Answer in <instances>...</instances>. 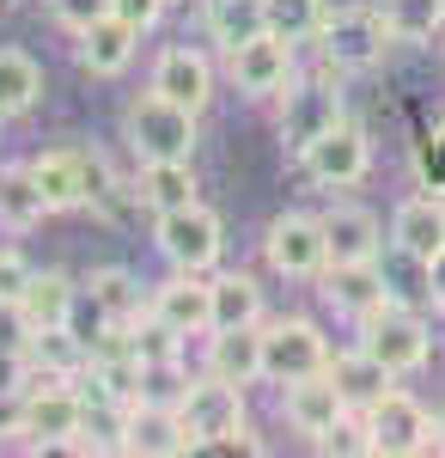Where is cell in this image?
<instances>
[{
    "label": "cell",
    "instance_id": "cell-1",
    "mask_svg": "<svg viewBox=\"0 0 445 458\" xmlns=\"http://www.w3.org/2000/svg\"><path fill=\"white\" fill-rule=\"evenodd\" d=\"M31 177H37V190H43V202H49V214L104 208V202L116 196L110 165H104L98 153H86V147H49V153H37Z\"/></svg>",
    "mask_w": 445,
    "mask_h": 458
},
{
    "label": "cell",
    "instance_id": "cell-2",
    "mask_svg": "<svg viewBox=\"0 0 445 458\" xmlns=\"http://www.w3.org/2000/svg\"><path fill=\"white\" fill-rule=\"evenodd\" d=\"M196 141H202V110L177 105L165 92H140L129 105V147L135 159H196Z\"/></svg>",
    "mask_w": 445,
    "mask_h": 458
},
{
    "label": "cell",
    "instance_id": "cell-3",
    "mask_svg": "<svg viewBox=\"0 0 445 458\" xmlns=\"http://www.w3.org/2000/svg\"><path fill=\"white\" fill-rule=\"evenodd\" d=\"M336 123H348V105H342V73L323 68L311 80H287L281 92V147L299 159L311 141H323Z\"/></svg>",
    "mask_w": 445,
    "mask_h": 458
},
{
    "label": "cell",
    "instance_id": "cell-4",
    "mask_svg": "<svg viewBox=\"0 0 445 458\" xmlns=\"http://www.w3.org/2000/svg\"><path fill=\"white\" fill-rule=\"evenodd\" d=\"M80 416H86L80 386L31 367V379H25V434H19V446H25V453H68V440L80 434Z\"/></svg>",
    "mask_w": 445,
    "mask_h": 458
},
{
    "label": "cell",
    "instance_id": "cell-5",
    "mask_svg": "<svg viewBox=\"0 0 445 458\" xmlns=\"http://www.w3.org/2000/svg\"><path fill=\"white\" fill-rule=\"evenodd\" d=\"M390 49V31H384V13L378 6H330L323 31H317V55L323 68L336 73H373Z\"/></svg>",
    "mask_w": 445,
    "mask_h": 458
},
{
    "label": "cell",
    "instance_id": "cell-6",
    "mask_svg": "<svg viewBox=\"0 0 445 458\" xmlns=\"http://www.w3.org/2000/svg\"><path fill=\"white\" fill-rule=\"evenodd\" d=\"M153 239H159V250H165L172 269H196V276H207V269L220 263V250H226V226H220L214 208L189 202V208L153 214Z\"/></svg>",
    "mask_w": 445,
    "mask_h": 458
},
{
    "label": "cell",
    "instance_id": "cell-7",
    "mask_svg": "<svg viewBox=\"0 0 445 458\" xmlns=\"http://www.w3.org/2000/svg\"><path fill=\"white\" fill-rule=\"evenodd\" d=\"M330 367V336L311 318H274L263 324V379L269 386H293Z\"/></svg>",
    "mask_w": 445,
    "mask_h": 458
},
{
    "label": "cell",
    "instance_id": "cell-8",
    "mask_svg": "<svg viewBox=\"0 0 445 458\" xmlns=\"http://www.w3.org/2000/svg\"><path fill=\"white\" fill-rule=\"evenodd\" d=\"M366 416V434H373V453L384 458H415V453H440V434H433V416L415 403L409 391H384L373 410H360Z\"/></svg>",
    "mask_w": 445,
    "mask_h": 458
},
{
    "label": "cell",
    "instance_id": "cell-9",
    "mask_svg": "<svg viewBox=\"0 0 445 458\" xmlns=\"http://www.w3.org/2000/svg\"><path fill=\"white\" fill-rule=\"evenodd\" d=\"M360 349L378 354L390 373H421L427 367V354H433V336H427V324H421V312H409V306H378L366 324H360Z\"/></svg>",
    "mask_w": 445,
    "mask_h": 458
},
{
    "label": "cell",
    "instance_id": "cell-10",
    "mask_svg": "<svg viewBox=\"0 0 445 458\" xmlns=\"http://www.w3.org/2000/svg\"><path fill=\"white\" fill-rule=\"evenodd\" d=\"M226 80L239 86L250 105L281 98V92H287V80H293V43H287V37H274V31L244 37L239 49H226Z\"/></svg>",
    "mask_w": 445,
    "mask_h": 458
},
{
    "label": "cell",
    "instance_id": "cell-11",
    "mask_svg": "<svg viewBox=\"0 0 445 458\" xmlns=\"http://www.w3.org/2000/svg\"><path fill=\"white\" fill-rule=\"evenodd\" d=\"M299 172L317 183V190H354L360 177L373 172V141L360 123H336L323 141H311L299 153Z\"/></svg>",
    "mask_w": 445,
    "mask_h": 458
},
{
    "label": "cell",
    "instance_id": "cell-12",
    "mask_svg": "<svg viewBox=\"0 0 445 458\" xmlns=\"http://www.w3.org/2000/svg\"><path fill=\"white\" fill-rule=\"evenodd\" d=\"M263 257L269 269L293 276V282H311L330 269V239H323V220L311 214H274L269 233H263Z\"/></svg>",
    "mask_w": 445,
    "mask_h": 458
},
{
    "label": "cell",
    "instance_id": "cell-13",
    "mask_svg": "<svg viewBox=\"0 0 445 458\" xmlns=\"http://www.w3.org/2000/svg\"><path fill=\"white\" fill-rule=\"evenodd\" d=\"M177 416H183V428H189V446L202 453L214 434H226V428L244 422V386L202 373V379H189V386H183V397H177Z\"/></svg>",
    "mask_w": 445,
    "mask_h": 458
},
{
    "label": "cell",
    "instance_id": "cell-14",
    "mask_svg": "<svg viewBox=\"0 0 445 458\" xmlns=\"http://www.w3.org/2000/svg\"><path fill=\"white\" fill-rule=\"evenodd\" d=\"M317 293H323V306L330 312L354 318V324H366L378 306H390V282H384V263H330L323 276H317Z\"/></svg>",
    "mask_w": 445,
    "mask_h": 458
},
{
    "label": "cell",
    "instance_id": "cell-15",
    "mask_svg": "<svg viewBox=\"0 0 445 458\" xmlns=\"http://www.w3.org/2000/svg\"><path fill=\"white\" fill-rule=\"evenodd\" d=\"M147 312L165 318L183 336H207L214 330V282H202L196 269H177L172 282H159L147 293Z\"/></svg>",
    "mask_w": 445,
    "mask_h": 458
},
{
    "label": "cell",
    "instance_id": "cell-16",
    "mask_svg": "<svg viewBox=\"0 0 445 458\" xmlns=\"http://www.w3.org/2000/svg\"><path fill=\"white\" fill-rule=\"evenodd\" d=\"M281 391H287V397H281V416H287L293 434H306V440H317L323 428H336L348 416V397L336 391L330 367L311 373V379H293V386H281Z\"/></svg>",
    "mask_w": 445,
    "mask_h": 458
},
{
    "label": "cell",
    "instance_id": "cell-17",
    "mask_svg": "<svg viewBox=\"0 0 445 458\" xmlns=\"http://www.w3.org/2000/svg\"><path fill=\"white\" fill-rule=\"evenodd\" d=\"M135 43H140V31L129 25V19L104 13V19H92L86 31H73V55H80V68L92 73V80H116V73L135 62Z\"/></svg>",
    "mask_w": 445,
    "mask_h": 458
},
{
    "label": "cell",
    "instance_id": "cell-18",
    "mask_svg": "<svg viewBox=\"0 0 445 458\" xmlns=\"http://www.w3.org/2000/svg\"><path fill=\"white\" fill-rule=\"evenodd\" d=\"M153 92H165V98H177V105H189V110H207V98H214V68H207V55L189 49V43L159 49V62H153Z\"/></svg>",
    "mask_w": 445,
    "mask_h": 458
},
{
    "label": "cell",
    "instance_id": "cell-19",
    "mask_svg": "<svg viewBox=\"0 0 445 458\" xmlns=\"http://www.w3.org/2000/svg\"><path fill=\"white\" fill-rule=\"evenodd\" d=\"M317 220H323V239H330V263H373L378 250H384L378 214L360 208V202H336V208L317 214Z\"/></svg>",
    "mask_w": 445,
    "mask_h": 458
},
{
    "label": "cell",
    "instance_id": "cell-20",
    "mask_svg": "<svg viewBox=\"0 0 445 458\" xmlns=\"http://www.w3.org/2000/svg\"><path fill=\"white\" fill-rule=\"evenodd\" d=\"M129 453L140 458H183L189 446V428L177 416V403H129Z\"/></svg>",
    "mask_w": 445,
    "mask_h": 458
},
{
    "label": "cell",
    "instance_id": "cell-21",
    "mask_svg": "<svg viewBox=\"0 0 445 458\" xmlns=\"http://www.w3.org/2000/svg\"><path fill=\"white\" fill-rule=\"evenodd\" d=\"M207 373L256 386L263 379V324H232V330H207Z\"/></svg>",
    "mask_w": 445,
    "mask_h": 458
},
{
    "label": "cell",
    "instance_id": "cell-22",
    "mask_svg": "<svg viewBox=\"0 0 445 458\" xmlns=\"http://www.w3.org/2000/svg\"><path fill=\"white\" fill-rule=\"evenodd\" d=\"M390 245H397V257L427 263V257L445 245V202H433V196L397 202V214H390Z\"/></svg>",
    "mask_w": 445,
    "mask_h": 458
},
{
    "label": "cell",
    "instance_id": "cell-23",
    "mask_svg": "<svg viewBox=\"0 0 445 458\" xmlns=\"http://www.w3.org/2000/svg\"><path fill=\"white\" fill-rule=\"evenodd\" d=\"M135 202L153 208V214H172V208L202 202V196H196V165H189V159H140Z\"/></svg>",
    "mask_w": 445,
    "mask_h": 458
},
{
    "label": "cell",
    "instance_id": "cell-24",
    "mask_svg": "<svg viewBox=\"0 0 445 458\" xmlns=\"http://www.w3.org/2000/svg\"><path fill=\"white\" fill-rule=\"evenodd\" d=\"M73 300H80V282H73L68 269H37L31 287L19 293V312H25L31 330H55V324L73 318Z\"/></svg>",
    "mask_w": 445,
    "mask_h": 458
},
{
    "label": "cell",
    "instance_id": "cell-25",
    "mask_svg": "<svg viewBox=\"0 0 445 458\" xmlns=\"http://www.w3.org/2000/svg\"><path fill=\"white\" fill-rule=\"evenodd\" d=\"M330 379H336V391L348 397V410H373L378 397L390 391V367L378 360V354H366V349H348V354H330Z\"/></svg>",
    "mask_w": 445,
    "mask_h": 458
},
{
    "label": "cell",
    "instance_id": "cell-26",
    "mask_svg": "<svg viewBox=\"0 0 445 458\" xmlns=\"http://www.w3.org/2000/svg\"><path fill=\"white\" fill-rule=\"evenodd\" d=\"M43 220H49V202L37 190L31 165H0V226L6 233H31Z\"/></svg>",
    "mask_w": 445,
    "mask_h": 458
},
{
    "label": "cell",
    "instance_id": "cell-27",
    "mask_svg": "<svg viewBox=\"0 0 445 458\" xmlns=\"http://www.w3.org/2000/svg\"><path fill=\"white\" fill-rule=\"evenodd\" d=\"M378 13H384V31H390V43H409V49H421V43L445 37V0H378Z\"/></svg>",
    "mask_w": 445,
    "mask_h": 458
},
{
    "label": "cell",
    "instance_id": "cell-28",
    "mask_svg": "<svg viewBox=\"0 0 445 458\" xmlns=\"http://www.w3.org/2000/svg\"><path fill=\"white\" fill-rule=\"evenodd\" d=\"M37 98H43V68H37V55L0 43V116H25V110H37Z\"/></svg>",
    "mask_w": 445,
    "mask_h": 458
},
{
    "label": "cell",
    "instance_id": "cell-29",
    "mask_svg": "<svg viewBox=\"0 0 445 458\" xmlns=\"http://www.w3.org/2000/svg\"><path fill=\"white\" fill-rule=\"evenodd\" d=\"M25 354H31L37 373H55V379H80L86 373V343L73 336L68 324H55V330H31V343H25Z\"/></svg>",
    "mask_w": 445,
    "mask_h": 458
},
{
    "label": "cell",
    "instance_id": "cell-30",
    "mask_svg": "<svg viewBox=\"0 0 445 458\" xmlns=\"http://www.w3.org/2000/svg\"><path fill=\"white\" fill-rule=\"evenodd\" d=\"M232 324H263V287L244 269L214 276V330H232Z\"/></svg>",
    "mask_w": 445,
    "mask_h": 458
},
{
    "label": "cell",
    "instance_id": "cell-31",
    "mask_svg": "<svg viewBox=\"0 0 445 458\" xmlns=\"http://www.w3.org/2000/svg\"><path fill=\"white\" fill-rule=\"evenodd\" d=\"M323 19H330V0H263V25L274 37H287L293 49L299 43H317Z\"/></svg>",
    "mask_w": 445,
    "mask_h": 458
},
{
    "label": "cell",
    "instance_id": "cell-32",
    "mask_svg": "<svg viewBox=\"0 0 445 458\" xmlns=\"http://www.w3.org/2000/svg\"><path fill=\"white\" fill-rule=\"evenodd\" d=\"M86 293L104 306V318H110V324H135V318L147 312V293H140V282L129 276V269H116V263H110V269H92Z\"/></svg>",
    "mask_w": 445,
    "mask_h": 458
},
{
    "label": "cell",
    "instance_id": "cell-33",
    "mask_svg": "<svg viewBox=\"0 0 445 458\" xmlns=\"http://www.w3.org/2000/svg\"><path fill=\"white\" fill-rule=\"evenodd\" d=\"M269 31L263 25V0H207V37L220 49H239L244 37Z\"/></svg>",
    "mask_w": 445,
    "mask_h": 458
},
{
    "label": "cell",
    "instance_id": "cell-34",
    "mask_svg": "<svg viewBox=\"0 0 445 458\" xmlns=\"http://www.w3.org/2000/svg\"><path fill=\"white\" fill-rule=\"evenodd\" d=\"M311 446H317L323 458H366V453H373V434H366V416H360V410H348L342 422H336V428H323V434H317Z\"/></svg>",
    "mask_w": 445,
    "mask_h": 458
},
{
    "label": "cell",
    "instance_id": "cell-35",
    "mask_svg": "<svg viewBox=\"0 0 445 458\" xmlns=\"http://www.w3.org/2000/svg\"><path fill=\"white\" fill-rule=\"evenodd\" d=\"M135 360H183V330H172L165 318L140 312L135 318Z\"/></svg>",
    "mask_w": 445,
    "mask_h": 458
},
{
    "label": "cell",
    "instance_id": "cell-36",
    "mask_svg": "<svg viewBox=\"0 0 445 458\" xmlns=\"http://www.w3.org/2000/svg\"><path fill=\"white\" fill-rule=\"evenodd\" d=\"M31 263L19 257V250H0V306H19V293L31 287Z\"/></svg>",
    "mask_w": 445,
    "mask_h": 458
},
{
    "label": "cell",
    "instance_id": "cell-37",
    "mask_svg": "<svg viewBox=\"0 0 445 458\" xmlns=\"http://www.w3.org/2000/svg\"><path fill=\"white\" fill-rule=\"evenodd\" d=\"M49 13H55V25H62V31H86L92 19L110 13V0H49Z\"/></svg>",
    "mask_w": 445,
    "mask_h": 458
},
{
    "label": "cell",
    "instance_id": "cell-38",
    "mask_svg": "<svg viewBox=\"0 0 445 458\" xmlns=\"http://www.w3.org/2000/svg\"><path fill=\"white\" fill-rule=\"evenodd\" d=\"M202 453H220V458H256V453H263V440L250 434V422H239V428H226V434H214Z\"/></svg>",
    "mask_w": 445,
    "mask_h": 458
},
{
    "label": "cell",
    "instance_id": "cell-39",
    "mask_svg": "<svg viewBox=\"0 0 445 458\" xmlns=\"http://www.w3.org/2000/svg\"><path fill=\"white\" fill-rule=\"evenodd\" d=\"M165 6H172V0H110V13H116V19H129L135 31H153V25L165 19Z\"/></svg>",
    "mask_w": 445,
    "mask_h": 458
},
{
    "label": "cell",
    "instance_id": "cell-40",
    "mask_svg": "<svg viewBox=\"0 0 445 458\" xmlns=\"http://www.w3.org/2000/svg\"><path fill=\"white\" fill-rule=\"evenodd\" d=\"M25 434V391H0V446Z\"/></svg>",
    "mask_w": 445,
    "mask_h": 458
},
{
    "label": "cell",
    "instance_id": "cell-41",
    "mask_svg": "<svg viewBox=\"0 0 445 458\" xmlns=\"http://www.w3.org/2000/svg\"><path fill=\"white\" fill-rule=\"evenodd\" d=\"M25 379H31V354L0 349V391H25Z\"/></svg>",
    "mask_w": 445,
    "mask_h": 458
},
{
    "label": "cell",
    "instance_id": "cell-42",
    "mask_svg": "<svg viewBox=\"0 0 445 458\" xmlns=\"http://www.w3.org/2000/svg\"><path fill=\"white\" fill-rule=\"evenodd\" d=\"M427 300H433V306L445 312V245L427 257Z\"/></svg>",
    "mask_w": 445,
    "mask_h": 458
},
{
    "label": "cell",
    "instance_id": "cell-43",
    "mask_svg": "<svg viewBox=\"0 0 445 458\" xmlns=\"http://www.w3.org/2000/svg\"><path fill=\"white\" fill-rule=\"evenodd\" d=\"M433 434H440V453H445V410L433 416Z\"/></svg>",
    "mask_w": 445,
    "mask_h": 458
},
{
    "label": "cell",
    "instance_id": "cell-44",
    "mask_svg": "<svg viewBox=\"0 0 445 458\" xmlns=\"http://www.w3.org/2000/svg\"><path fill=\"white\" fill-rule=\"evenodd\" d=\"M0 123H6V116H0Z\"/></svg>",
    "mask_w": 445,
    "mask_h": 458
}]
</instances>
